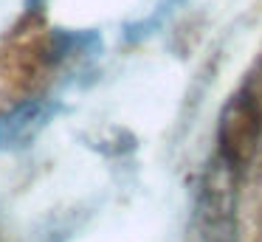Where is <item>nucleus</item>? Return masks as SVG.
I'll return each mask as SVG.
<instances>
[{
    "label": "nucleus",
    "mask_w": 262,
    "mask_h": 242,
    "mask_svg": "<svg viewBox=\"0 0 262 242\" xmlns=\"http://www.w3.org/2000/svg\"><path fill=\"white\" fill-rule=\"evenodd\" d=\"M262 135V101L256 93L243 90L231 96L220 116V152L228 163L251 161Z\"/></svg>",
    "instance_id": "nucleus-1"
}]
</instances>
